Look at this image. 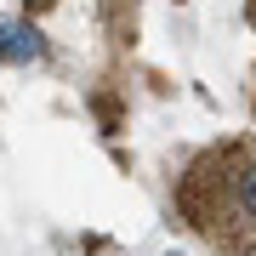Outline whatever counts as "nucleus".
Here are the masks:
<instances>
[{"mask_svg": "<svg viewBox=\"0 0 256 256\" xmlns=\"http://www.w3.org/2000/svg\"><path fill=\"white\" fill-rule=\"evenodd\" d=\"M182 210L200 228L216 239V234H234V228H256V148L245 142H228V148H210L188 165L182 176Z\"/></svg>", "mask_w": 256, "mask_h": 256, "instance_id": "f257e3e1", "label": "nucleus"}, {"mask_svg": "<svg viewBox=\"0 0 256 256\" xmlns=\"http://www.w3.org/2000/svg\"><path fill=\"white\" fill-rule=\"evenodd\" d=\"M46 46H40V28L28 23H6L0 18V57H12V63H28V57H40Z\"/></svg>", "mask_w": 256, "mask_h": 256, "instance_id": "f03ea898", "label": "nucleus"}, {"mask_svg": "<svg viewBox=\"0 0 256 256\" xmlns=\"http://www.w3.org/2000/svg\"><path fill=\"white\" fill-rule=\"evenodd\" d=\"M250 23H256V0H250Z\"/></svg>", "mask_w": 256, "mask_h": 256, "instance_id": "7ed1b4c3", "label": "nucleus"}]
</instances>
